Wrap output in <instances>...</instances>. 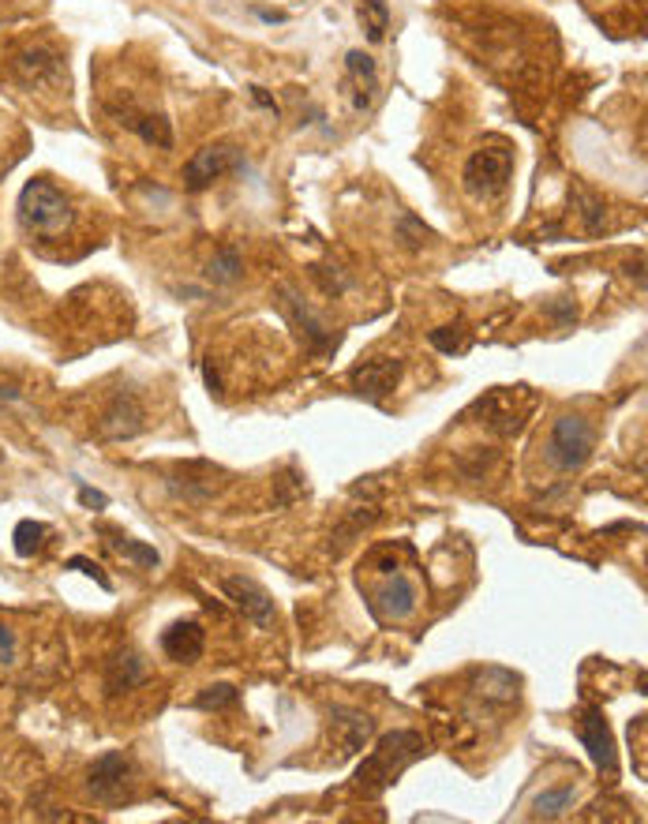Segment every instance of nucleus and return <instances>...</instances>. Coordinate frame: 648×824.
Masks as SVG:
<instances>
[{"label":"nucleus","instance_id":"obj_13","mask_svg":"<svg viewBox=\"0 0 648 824\" xmlns=\"http://www.w3.org/2000/svg\"><path fill=\"white\" fill-rule=\"evenodd\" d=\"M143 420H147V412H143L139 398L128 394V390H120L117 398L109 401V409L102 412V435L105 439H117V442L132 439V435L143 431Z\"/></svg>","mask_w":648,"mask_h":824},{"label":"nucleus","instance_id":"obj_2","mask_svg":"<svg viewBox=\"0 0 648 824\" xmlns=\"http://www.w3.org/2000/svg\"><path fill=\"white\" fill-rule=\"evenodd\" d=\"M15 214H19V225L27 229L30 236H64L72 229V199L64 195L60 184H53V177H34L23 184L19 192V203H15Z\"/></svg>","mask_w":648,"mask_h":824},{"label":"nucleus","instance_id":"obj_7","mask_svg":"<svg viewBox=\"0 0 648 824\" xmlns=\"http://www.w3.org/2000/svg\"><path fill=\"white\" fill-rule=\"evenodd\" d=\"M221 592L233 600V607L248 618L251 626L270 630V626L278 622V607H274L270 592H266L259 581H251V577H221Z\"/></svg>","mask_w":648,"mask_h":824},{"label":"nucleus","instance_id":"obj_37","mask_svg":"<svg viewBox=\"0 0 648 824\" xmlns=\"http://www.w3.org/2000/svg\"><path fill=\"white\" fill-rule=\"evenodd\" d=\"M0 461H4V450H0Z\"/></svg>","mask_w":648,"mask_h":824},{"label":"nucleus","instance_id":"obj_10","mask_svg":"<svg viewBox=\"0 0 648 824\" xmlns=\"http://www.w3.org/2000/svg\"><path fill=\"white\" fill-rule=\"evenodd\" d=\"M371 735H375V720L364 716V712H353V708H334L330 712V742H334L338 757L360 753Z\"/></svg>","mask_w":648,"mask_h":824},{"label":"nucleus","instance_id":"obj_14","mask_svg":"<svg viewBox=\"0 0 648 824\" xmlns=\"http://www.w3.org/2000/svg\"><path fill=\"white\" fill-rule=\"evenodd\" d=\"M345 90H349V102H353L356 113L371 109L375 102V90H379V75H375V60L368 53L353 49L345 57Z\"/></svg>","mask_w":648,"mask_h":824},{"label":"nucleus","instance_id":"obj_23","mask_svg":"<svg viewBox=\"0 0 648 824\" xmlns=\"http://www.w3.org/2000/svg\"><path fill=\"white\" fill-rule=\"evenodd\" d=\"M240 274H244V259H240V251L233 244H225L207 266V278L214 285H233V281H240Z\"/></svg>","mask_w":648,"mask_h":824},{"label":"nucleus","instance_id":"obj_4","mask_svg":"<svg viewBox=\"0 0 648 824\" xmlns=\"http://www.w3.org/2000/svg\"><path fill=\"white\" fill-rule=\"evenodd\" d=\"M532 405H536V398L529 394V386H495L476 401V416H480V424H487L499 435H517L529 420Z\"/></svg>","mask_w":648,"mask_h":824},{"label":"nucleus","instance_id":"obj_30","mask_svg":"<svg viewBox=\"0 0 648 824\" xmlns=\"http://www.w3.org/2000/svg\"><path fill=\"white\" fill-rule=\"evenodd\" d=\"M574 199H577V203H581V206H585L581 214H585V221H589V229H592V233H596V229L604 225V210H600V203H596V199H589V195H585V192H577Z\"/></svg>","mask_w":648,"mask_h":824},{"label":"nucleus","instance_id":"obj_27","mask_svg":"<svg viewBox=\"0 0 648 824\" xmlns=\"http://www.w3.org/2000/svg\"><path fill=\"white\" fill-rule=\"evenodd\" d=\"M431 345H435L439 353L454 356V353H461V349L469 345V330H465V323L439 326V330H431Z\"/></svg>","mask_w":648,"mask_h":824},{"label":"nucleus","instance_id":"obj_6","mask_svg":"<svg viewBox=\"0 0 648 824\" xmlns=\"http://www.w3.org/2000/svg\"><path fill=\"white\" fill-rule=\"evenodd\" d=\"M132 787V757L128 753H102L94 765L87 768V791L105 806H120Z\"/></svg>","mask_w":648,"mask_h":824},{"label":"nucleus","instance_id":"obj_18","mask_svg":"<svg viewBox=\"0 0 648 824\" xmlns=\"http://www.w3.org/2000/svg\"><path fill=\"white\" fill-rule=\"evenodd\" d=\"M147 682V667H143V660L135 656L132 648L128 652H117L113 660L105 663V693L109 697H120V693L135 690V686H143Z\"/></svg>","mask_w":648,"mask_h":824},{"label":"nucleus","instance_id":"obj_11","mask_svg":"<svg viewBox=\"0 0 648 824\" xmlns=\"http://www.w3.org/2000/svg\"><path fill=\"white\" fill-rule=\"evenodd\" d=\"M398 379H401V360H386V356L356 364L353 375H349L353 390L368 401H383L386 394L398 386Z\"/></svg>","mask_w":648,"mask_h":824},{"label":"nucleus","instance_id":"obj_35","mask_svg":"<svg viewBox=\"0 0 648 824\" xmlns=\"http://www.w3.org/2000/svg\"><path fill=\"white\" fill-rule=\"evenodd\" d=\"M203 379H207L210 394H221V379H218V371H214V360H207V364H203Z\"/></svg>","mask_w":648,"mask_h":824},{"label":"nucleus","instance_id":"obj_26","mask_svg":"<svg viewBox=\"0 0 648 824\" xmlns=\"http://www.w3.org/2000/svg\"><path fill=\"white\" fill-rule=\"evenodd\" d=\"M236 701H240V690H236L233 682H214V686H207V690L195 697V708H203V712H221V708H233Z\"/></svg>","mask_w":648,"mask_h":824},{"label":"nucleus","instance_id":"obj_20","mask_svg":"<svg viewBox=\"0 0 648 824\" xmlns=\"http://www.w3.org/2000/svg\"><path fill=\"white\" fill-rule=\"evenodd\" d=\"M124 124H128L147 147L173 150V128H169V120H165L162 113H135V117L124 120Z\"/></svg>","mask_w":648,"mask_h":824},{"label":"nucleus","instance_id":"obj_17","mask_svg":"<svg viewBox=\"0 0 648 824\" xmlns=\"http://www.w3.org/2000/svg\"><path fill=\"white\" fill-rule=\"evenodd\" d=\"M517 686L521 678L506 667H480L472 675V693L484 701V705H514L517 701Z\"/></svg>","mask_w":648,"mask_h":824},{"label":"nucleus","instance_id":"obj_36","mask_svg":"<svg viewBox=\"0 0 648 824\" xmlns=\"http://www.w3.org/2000/svg\"><path fill=\"white\" fill-rule=\"evenodd\" d=\"M4 173H8V162H4V158H0V180H4Z\"/></svg>","mask_w":648,"mask_h":824},{"label":"nucleus","instance_id":"obj_8","mask_svg":"<svg viewBox=\"0 0 648 824\" xmlns=\"http://www.w3.org/2000/svg\"><path fill=\"white\" fill-rule=\"evenodd\" d=\"M240 165V150L229 147V143H214V147H203L192 154V162L184 165V184L188 192H203L210 188L214 180H221L225 173H233Z\"/></svg>","mask_w":648,"mask_h":824},{"label":"nucleus","instance_id":"obj_12","mask_svg":"<svg viewBox=\"0 0 648 824\" xmlns=\"http://www.w3.org/2000/svg\"><path fill=\"white\" fill-rule=\"evenodd\" d=\"M12 75L23 87H42L60 79V57L45 45H27L12 57Z\"/></svg>","mask_w":648,"mask_h":824},{"label":"nucleus","instance_id":"obj_19","mask_svg":"<svg viewBox=\"0 0 648 824\" xmlns=\"http://www.w3.org/2000/svg\"><path fill=\"white\" fill-rule=\"evenodd\" d=\"M379 611L383 618H409L416 611V585L405 574H394V581H386V589L379 592Z\"/></svg>","mask_w":648,"mask_h":824},{"label":"nucleus","instance_id":"obj_24","mask_svg":"<svg viewBox=\"0 0 648 824\" xmlns=\"http://www.w3.org/2000/svg\"><path fill=\"white\" fill-rule=\"evenodd\" d=\"M360 27L368 30V42H383L390 30V4L386 0H360Z\"/></svg>","mask_w":648,"mask_h":824},{"label":"nucleus","instance_id":"obj_5","mask_svg":"<svg viewBox=\"0 0 648 824\" xmlns=\"http://www.w3.org/2000/svg\"><path fill=\"white\" fill-rule=\"evenodd\" d=\"M514 173V154L506 147H484L465 162V192L469 195H499Z\"/></svg>","mask_w":648,"mask_h":824},{"label":"nucleus","instance_id":"obj_34","mask_svg":"<svg viewBox=\"0 0 648 824\" xmlns=\"http://www.w3.org/2000/svg\"><path fill=\"white\" fill-rule=\"evenodd\" d=\"M251 98H255V102L263 105V109H270V113L278 117V102H274V98H270V94H266L263 87H251Z\"/></svg>","mask_w":648,"mask_h":824},{"label":"nucleus","instance_id":"obj_21","mask_svg":"<svg viewBox=\"0 0 648 824\" xmlns=\"http://www.w3.org/2000/svg\"><path fill=\"white\" fill-rule=\"evenodd\" d=\"M574 787L566 783V787H551V791H544V795H536V802H532V817H540V821H559V817H566V810L574 806Z\"/></svg>","mask_w":648,"mask_h":824},{"label":"nucleus","instance_id":"obj_32","mask_svg":"<svg viewBox=\"0 0 648 824\" xmlns=\"http://www.w3.org/2000/svg\"><path fill=\"white\" fill-rule=\"evenodd\" d=\"M15 660V633L0 622V663H12Z\"/></svg>","mask_w":648,"mask_h":824},{"label":"nucleus","instance_id":"obj_33","mask_svg":"<svg viewBox=\"0 0 648 824\" xmlns=\"http://www.w3.org/2000/svg\"><path fill=\"white\" fill-rule=\"evenodd\" d=\"M79 502L90 506V510H105V506H109V499H105L102 491H90V487H79Z\"/></svg>","mask_w":648,"mask_h":824},{"label":"nucleus","instance_id":"obj_25","mask_svg":"<svg viewBox=\"0 0 648 824\" xmlns=\"http://www.w3.org/2000/svg\"><path fill=\"white\" fill-rule=\"evenodd\" d=\"M45 536H49V529H45L42 521H19L12 532L15 555H19V559H34V555L45 547Z\"/></svg>","mask_w":648,"mask_h":824},{"label":"nucleus","instance_id":"obj_29","mask_svg":"<svg viewBox=\"0 0 648 824\" xmlns=\"http://www.w3.org/2000/svg\"><path fill=\"white\" fill-rule=\"evenodd\" d=\"M68 570H79V574L94 577V581H98V585H102L105 592L113 589V585H109V577L102 574V566H98V562H90V559H83V555H75V559H68Z\"/></svg>","mask_w":648,"mask_h":824},{"label":"nucleus","instance_id":"obj_3","mask_svg":"<svg viewBox=\"0 0 648 824\" xmlns=\"http://www.w3.org/2000/svg\"><path fill=\"white\" fill-rule=\"evenodd\" d=\"M596 450V431L585 416H574L566 412L551 424V435H547V461L555 465L559 472H577Z\"/></svg>","mask_w":648,"mask_h":824},{"label":"nucleus","instance_id":"obj_15","mask_svg":"<svg viewBox=\"0 0 648 824\" xmlns=\"http://www.w3.org/2000/svg\"><path fill=\"white\" fill-rule=\"evenodd\" d=\"M281 308H285V315L293 319L296 330L304 334V341H308L311 353H330V349L338 345V338H330V330L315 319V311H311L308 304L293 293V289H281Z\"/></svg>","mask_w":648,"mask_h":824},{"label":"nucleus","instance_id":"obj_1","mask_svg":"<svg viewBox=\"0 0 648 824\" xmlns=\"http://www.w3.org/2000/svg\"><path fill=\"white\" fill-rule=\"evenodd\" d=\"M428 753V742L420 731H390L379 738V746L371 750V757L356 768V791L364 798L383 795L386 787H394L398 776L409 765H416Z\"/></svg>","mask_w":648,"mask_h":824},{"label":"nucleus","instance_id":"obj_22","mask_svg":"<svg viewBox=\"0 0 648 824\" xmlns=\"http://www.w3.org/2000/svg\"><path fill=\"white\" fill-rule=\"evenodd\" d=\"M109 547L117 551L120 559L135 562L139 570H158V566H162V555H158V551H154L150 544H139V540H132V536H113V540H109Z\"/></svg>","mask_w":648,"mask_h":824},{"label":"nucleus","instance_id":"obj_16","mask_svg":"<svg viewBox=\"0 0 648 824\" xmlns=\"http://www.w3.org/2000/svg\"><path fill=\"white\" fill-rule=\"evenodd\" d=\"M203 648H207V630H203L195 618L173 622V626L162 633V652L177 663H195L203 656Z\"/></svg>","mask_w":648,"mask_h":824},{"label":"nucleus","instance_id":"obj_31","mask_svg":"<svg viewBox=\"0 0 648 824\" xmlns=\"http://www.w3.org/2000/svg\"><path fill=\"white\" fill-rule=\"evenodd\" d=\"M315 278L323 281V293H330V296L345 293V285H349V281L341 278L338 270H334V274H330V266H315Z\"/></svg>","mask_w":648,"mask_h":824},{"label":"nucleus","instance_id":"obj_28","mask_svg":"<svg viewBox=\"0 0 648 824\" xmlns=\"http://www.w3.org/2000/svg\"><path fill=\"white\" fill-rule=\"evenodd\" d=\"M398 233H401V240L409 244V248H420L424 240H431V229L424 225V221H416L413 214H401V221H398Z\"/></svg>","mask_w":648,"mask_h":824},{"label":"nucleus","instance_id":"obj_9","mask_svg":"<svg viewBox=\"0 0 648 824\" xmlns=\"http://www.w3.org/2000/svg\"><path fill=\"white\" fill-rule=\"evenodd\" d=\"M577 738H581V746L589 750L592 765L600 768V772H615V765H619V757H615V738H611V727H607L600 708H585V712H581V720H577Z\"/></svg>","mask_w":648,"mask_h":824}]
</instances>
